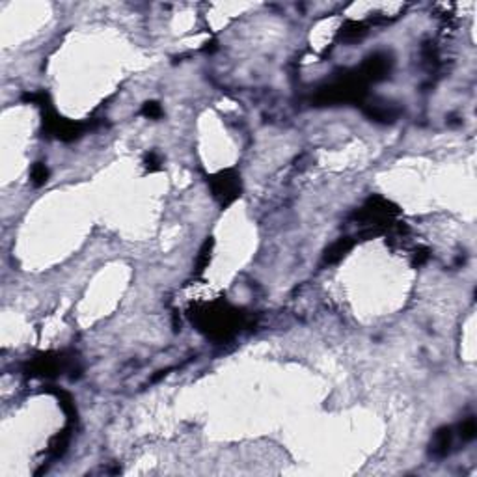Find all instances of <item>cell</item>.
I'll use <instances>...</instances> for the list:
<instances>
[{"label":"cell","mask_w":477,"mask_h":477,"mask_svg":"<svg viewBox=\"0 0 477 477\" xmlns=\"http://www.w3.org/2000/svg\"><path fill=\"white\" fill-rule=\"evenodd\" d=\"M159 164H160V160L157 159V155H155V153H149L146 157V168H147V170H151V171L159 170V168H160Z\"/></svg>","instance_id":"11"},{"label":"cell","mask_w":477,"mask_h":477,"mask_svg":"<svg viewBox=\"0 0 477 477\" xmlns=\"http://www.w3.org/2000/svg\"><path fill=\"white\" fill-rule=\"evenodd\" d=\"M350 246H352V243H350L347 237L339 239L337 243H334V245L326 250V254H324V261H326V263H336V261H339V259L350 250Z\"/></svg>","instance_id":"5"},{"label":"cell","mask_w":477,"mask_h":477,"mask_svg":"<svg viewBox=\"0 0 477 477\" xmlns=\"http://www.w3.org/2000/svg\"><path fill=\"white\" fill-rule=\"evenodd\" d=\"M211 189H213V196L218 200L222 207H227L229 203H233L241 196V181L229 170L220 171L218 175H214L211 179Z\"/></svg>","instance_id":"2"},{"label":"cell","mask_w":477,"mask_h":477,"mask_svg":"<svg viewBox=\"0 0 477 477\" xmlns=\"http://www.w3.org/2000/svg\"><path fill=\"white\" fill-rule=\"evenodd\" d=\"M211 246H213V241H205L200 256H198V272H202L209 263V257H211Z\"/></svg>","instance_id":"8"},{"label":"cell","mask_w":477,"mask_h":477,"mask_svg":"<svg viewBox=\"0 0 477 477\" xmlns=\"http://www.w3.org/2000/svg\"><path fill=\"white\" fill-rule=\"evenodd\" d=\"M388 68H390L388 58H386V56H380V54H375L364 64V75H362V77L379 80L388 73Z\"/></svg>","instance_id":"3"},{"label":"cell","mask_w":477,"mask_h":477,"mask_svg":"<svg viewBox=\"0 0 477 477\" xmlns=\"http://www.w3.org/2000/svg\"><path fill=\"white\" fill-rule=\"evenodd\" d=\"M142 114L146 117H151V120H157V117L162 116V108H160L159 103H155V101H149V103L144 104V108H142Z\"/></svg>","instance_id":"9"},{"label":"cell","mask_w":477,"mask_h":477,"mask_svg":"<svg viewBox=\"0 0 477 477\" xmlns=\"http://www.w3.org/2000/svg\"><path fill=\"white\" fill-rule=\"evenodd\" d=\"M449 447H451V431L447 427L438 429L435 435V440H433L431 451L435 453L436 457H444V455L449 453Z\"/></svg>","instance_id":"4"},{"label":"cell","mask_w":477,"mask_h":477,"mask_svg":"<svg viewBox=\"0 0 477 477\" xmlns=\"http://www.w3.org/2000/svg\"><path fill=\"white\" fill-rule=\"evenodd\" d=\"M198 324L202 330H207L213 337H227L237 326V315L235 312L224 310V308H209L205 312L198 313Z\"/></svg>","instance_id":"1"},{"label":"cell","mask_w":477,"mask_h":477,"mask_svg":"<svg viewBox=\"0 0 477 477\" xmlns=\"http://www.w3.org/2000/svg\"><path fill=\"white\" fill-rule=\"evenodd\" d=\"M364 32V26L358 25V23H349V25L345 26V30H343V36L345 37H358Z\"/></svg>","instance_id":"10"},{"label":"cell","mask_w":477,"mask_h":477,"mask_svg":"<svg viewBox=\"0 0 477 477\" xmlns=\"http://www.w3.org/2000/svg\"><path fill=\"white\" fill-rule=\"evenodd\" d=\"M30 177H32V181H34V185H36V187H41V185H45V181H47V177H49V170H47V166L41 164V162L34 164Z\"/></svg>","instance_id":"6"},{"label":"cell","mask_w":477,"mask_h":477,"mask_svg":"<svg viewBox=\"0 0 477 477\" xmlns=\"http://www.w3.org/2000/svg\"><path fill=\"white\" fill-rule=\"evenodd\" d=\"M475 433H477V425L473 418H468L466 422H462V425H460V436H462L464 440H471V438L475 436Z\"/></svg>","instance_id":"7"}]
</instances>
